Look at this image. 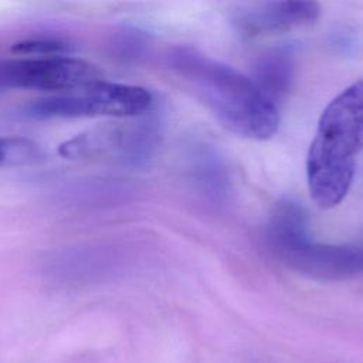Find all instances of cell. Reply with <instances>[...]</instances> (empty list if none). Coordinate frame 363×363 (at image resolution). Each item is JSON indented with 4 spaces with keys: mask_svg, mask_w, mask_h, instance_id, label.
Masks as SVG:
<instances>
[{
    "mask_svg": "<svg viewBox=\"0 0 363 363\" xmlns=\"http://www.w3.org/2000/svg\"><path fill=\"white\" fill-rule=\"evenodd\" d=\"M294 77L295 54L292 48L277 47L255 58L250 78L265 96L277 104L291 91Z\"/></svg>",
    "mask_w": 363,
    "mask_h": 363,
    "instance_id": "7",
    "label": "cell"
},
{
    "mask_svg": "<svg viewBox=\"0 0 363 363\" xmlns=\"http://www.w3.org/2000/svg\"><path fill=\"white\" fill-rule=\"evenodd\" d=\"M9 153V143L4 139H0V163L7 157Z\"/></svg>",
    "mask_w": 363,
    "mask_h": 363,
    "instance_id": "9",
    "label": "cell"
},
{
    "mask_svg": "<svg viewBox=\"0 0 363 363\" xmlns=\"http://www.w3.org/2000/svg\"><path fill=\"white\" fill-rule=\"evenodd\" d=\"M68 50V45L58 40H23L11 45V52L17 55H54Z\"/></svg>",
    "mask_w": 363,
    "mask_h": 363,
    "instance_id": "8",
    "label": "cell"
},
{
    "mask_svg": "<svg viewBox=\"0 0 363 363\" xmlns=\"http://www.w3.org/2000/svg\"><path fill=\"white\" fill-rule=\"evenodd\" d=\"M363 150V78L336 95L322 112L306 156L309 194L320 208L347 194Z\"/></svg>",
    "mask_w": 363,
    "mask_h": 363,
    "instance_id": "2",
    "label": "cell"
},
{
    "mask_svg": "<svg viewBox=\"0 0 363 363\" xmlns=\"http://www.w3.org/2000/svg\"><path fill=\"white\" fill-rule=\"evenodd\" d=\"M152 94L138 85L95 79L78 89L33 101L26 112L35 119L138 116L150 109Z\"/></svg>",
    "mask_w": 363,
    "mask_h": 363,
    "instance_id": "4",
    "label": "cell"
},
{
    "mask_svg": "<svg viewBox=\"0 0 363 363\" xmlns=\"http://www.w3.org/2000/svg\"><path fill=\"white\" fill-rule=\"evenodd\" d=\"M319 14L318 0H238L231 24L242 37L257 38L311 24Z\"/></svg>",
    "mask_w": 363,
    "mask_h": 363,
    "instance_id": "6",
    "label": "cell"
},
{
    "mask_svg": "<svg viewBox=\"0 0 363 363\" xmlns=\"http://www.w3.org/2000/svg\"><path fill=\"white\" fill-rule=\"evenodd\" d=\"M99 78L101 74L95 65L60 54L0 62V89L23 88L67 92Z\"/></svg>",
    "mask_w": 363,
    "mask_h": 363,
    "instance_id": "5",
    "label": "cell"
},
{
    "mask_svg": "<svg viewBox=\"0 0 363 363\" xmlns=\"http://www.w3.org/2000/svg\"><path fill=\"white\" fill-rule=\"evenodd\" d=\"M267 245L288 268L316 279H346L363 274L362 245L320 244L309 238L302 208L284 201L267 227Z\"/></svg>",
    "mask_w": 363,
    "mask_h": 363,
    "instance_id": "3",
    "label": "cell"
},
{
    "mask_svg": "<svg viewBox=\"0 0 363 363\" xmlns=\"http://www.w3.org/2000/svg\"><path fill=\"white\" fill-rule=\"evenodd\" d=\"M166 61L169 69L230 132L265 140L278 130L277 104L250 77L187 45L172 48Z\"/></svg>",
    "mask_w": 363,
    "mask_h": 363,
    "instance_id": "1",
    "label": "cell"
}]
</instances>
